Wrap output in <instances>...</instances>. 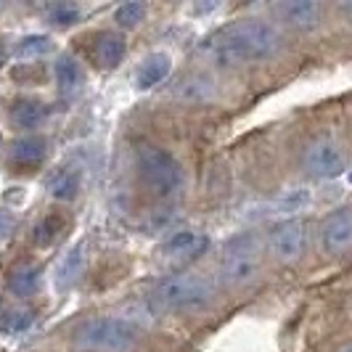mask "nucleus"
<instances>
[{
  "instance_id": "f257e3e1",
  "label": "nucleus",
  "mask_w": 352,
  "mask_h": 352,
  "mask_svg": "<svg viewBox=\"0 0 352 352\" xmlns=\"http://www.w3.org/2000/svg\"><path fill=\"white\" fill-rule=\"evenodd\" d=\"M283 37L276 24L265 19H244L230 27H223L220 32L204 43V51L220 67H241L252 61H263L281 51Z\"/></svg>"
},
{
  "instance_id": "f03ea898",
  "label": "nucleus",
  "mask_w": 352,
  "mask_h": 352,
  "mask_svg": "<svg viewBox=\"0 0 352 352\" xmlns=\"http://www.w3.org/2000/svg\"><path fill=\"white\" fill-rule=\"evenodd\" d=\"M138 336L141 331L122 318H90L77 329L74 342L93 352H130L138 344Z\"/></svg>"
},
{
  "instance_id": "7ed1b4c3",
  "label": "nucleus",
  "mask_w": 352,
  "mask_h": 352,
  "mask_svg": "<svg viewBox=\"0 0 352 352\" xmlns=\"http://www.w3.org/2000/svg\"><path fill=\"white\" fill-rule=\"evenodd\" d=\"M260 273V241L257 236L244 233L230 239L220 260V281L228 286H247Z\"/></svg>"
},
{
  "instance_id": "20e7f679",
  "label": "nucleus",
  "mask_w": 352,
  "mask_h": 352,
  "mask_svg": "<svg viewBox=\"0 0 352 352\" xmlns=\"http://www.w3.org/2000/svg\"><path fill=\"white\" fill-rule=\"evenodd\" d=\"M214 289L210 281H204L196 273H180V276H170L154 289V300L162 307L170 310H186V307H201L212 302Z\"/></svg>"
},
{
  "instance_id": "39448f33",
  "label": "nucleus",
  "mask_w": 352,
  "mask_h": 352,
  "mask_svg": "<svg viewBox=\"0 0 352 352\" xmlns=\"http://www.w3.org/2000/svg\"><path fill=\"white\" fill-rule=\"evenodd\" d=\"M138 167L146 186L159 196L175 194L183 183V170L175 157L159 146H141L138 148Z\"/></svg>"
},
{
  "instance_id": "423d86ee",
  "label": "nucleus",
  "mask_w": 352,
  "mask_h": 352,
  "mask_svg": "<svg viewBox=\"0 0 352 352\" xmlns=\"http://www.w3.org/2000/svg\"><path fill=\"white\" fill-rule=\"evenodd\" d=\"M302 164L307 170V175L320 177V180H331L339 177L347 170V157L342 151V146L331 138H318L305 148Z\"/></svg>"
},
{
  "instance_id": "0eeeda50",
  "label": "nucleus",
  "mask_w": 352,
  "mask_h": 352,
  "mask_svg": "<svg viewBox=\"0 0 352 352\" xmlns=\"http://www.w3.org/2000/svg\"><path fill=\"white\" fill-rule=\"evenodd\" d=\"M270 254L278 263H297L307 252V228L302 220H286L270 230Z\"/></svg>"
},
{
  "instance_id": "6e6552de",
  "label": "nucleus",
  "mask_w": 352,
  "mask_h": 352,
  "mask_svg": "<svg viewBox=\"0 0 352 352\" xmlns=\"http://www.w3.org/2000/svg\"><path fill=\"white\" fill-rule=\"evenodd\" d=\"M320 244L329 254H342L352 249V210H336L326 217L320 228Z\"/></svg>"
},
{
  "instance_id": "1a4fd4ad",
  "label": "nucleus",
  "mask_w": 352,
  "mask_h": 352,
  "mask_svg": "<svg viewBox=\"0 0 352 352\" xmlns=\"http://www.w3.org/2000/svg\"><path fill=\"white\" fill-rule=\"evenodd\" d=\"M273 14L294 30H316L323 19V6L316 0H286L273 6Z\"/></svg>"
},
{
  "instance_id": "9d476101",
  "label": "nucleus",
  "mask_w": 352,
  "mask_h": 352,
  "mask_svg": "<svg viewBox=\"0 0 352 352\" xmlns=\"http://www.w3.org/2000/svg\"><path fill=\"white\" fill-rule=\"evenodd\" d=\"M210 247V239L204 233H196V230H177L173 233L164 247H162V254L167 260H196L199 254H204Z\"/></svg>"
},
{
  "instance_id": "9b49d317",
  "label": "nucleus",
  "mask_w": 352,
  "mask_h": 352,
  "mask_svg": "<svg viewBox=\"0 0 352 352\" xmlns=\"http://www.w3.org/2000/svg\"><path fill=\"white\" fill-rule=\"evenodd\" d=\"M85 260H88V244H85V241H77V244L61 257V263L56 267V286H58V289H72L74 283L82 278Z\"/></svg>"
},
{
  "instance_id": "f8f14e48",
  "label": "nucleus",
  "mask_w": 352,
  "mask_h": 352,
  "mask_svg": "<svg viewBox=\"0 0 352 352\" xmlns=\"http://www.w3.org/2000/svg\"><path fill=\"white\" fill-rule=\"evenodd\" d=\"M45 151H48V143L43 135H24L14 141L11 151H8V159L14 164H24V167H35L45 159Z\"/></svg>"
},
{
  "instance_id": "ddd939ff",
  "label": "nucleus",
  "mask_w": 352,
  "mask_h": 352,
  "mask_svg": "<svg viewBox=\"0 0 352 352\" xmlns=\"http://www.w3.org/2000/svg\"><path fill=\"white\" fill-rule=\"evenodd\" d=\"M48 114H51V106L43 104V101H35V98H21V101L11 106V122L16 127H24V130L40 127L48 120Z\"/></svg>"
},
{
  "instance_id": "4468645a",
  "label": "nucleus",
  "mask_w": 352,
  "mask_h": 352,
  "mask_svg": "<svg viewBox=\"0 0 352 352\" xmlns=\"http://www.w3.org/2000/svg\"><path fill=\"white\" fill-rule=\"evenodd\" d=\"M56 82H58V90L64 93V96H74L77 90L82 88V80H85V74H82V67H80V61L69 56V53H61L58 56V61H56Z\"/></svg>"
},
{
  "instance_id": "2eb2a0df",
  "label": "nucleus",
  "mask_w": 352,
  "mask_h": 352,
  "mask_svg": "<svg viewBox=\"0 0 352 352\" xmlns=\"http://www.w3.org/2000/svg\"><path fill=\"white\" fill-rule=\"evenodd\" d=\"M170 67H173V58L167 53H151V56H146L141 61V67H138V74H135L138 88L146 90L159 85L170 74Z\"/></svg>"
},
{
  "instance_id": "dca6fc26",
  "label": "nucleus",
  "mask_w": 352,
  "mask_h": 352,
  "mask_svg": "<svg viewBox=\"0 0 352 352\" xmlns=\"http://www.w3.org/2000/svg\"><path fill=\"white\" fill-rule=\"evenodd\" d=\"M37 281H40V267H35V265H16L11 270V276L6 278V286H8V292L14 297H30V294H35Z\"/></svg>"
},
{
  "instance_id": "f3484780",
  "label": "nucleus",
  "mask_w": 352,
  "mask_h": 352,
  "mask_svg": "<svg viewBox=\"0 0 352 352\" xmlns=\"http://www.w3.org/2000/svg\"><path fill=\"white\" fill-rule=\"evenodd\" d=\"M124 56V37L120 32H104L96 43V58L101 61V67H117Z\"/></svg>"
},
{
  "instance_id": "a211bd4d",
  "label": "nucleus",
  "mask_w": 352,
  "mask_h": 352,
  "mask_svg": "<svg viewBox=\"0 0 352 352\" xmlns=\"http://www.w3.org/2000/svg\"><path fill=\"white\" fill-rule=\"evenodd\" d=\"M48 191L58 201H72V199H77V194H80V175L74 170H61V173H56L51 177Z\"/></svg>"
},
{
  "instance_id": "6ab92c4d",
  "label": "nucleus",
  "mask_w": 352,
  "mask_h": 352,
  "mask_svg": "<svg viewBox=\"0 0 352 352\" xmlns=\"http://www.w3.org/2000/svg\"><path fill=\"white\" fill-rule=\"evenodd\" d=\"M212 93H214V82L207 74H194V77H186L177 88V96L186 98V101H207Z\"/></svg>"
},
{
  "instance_id": "aec40b11",
  "label": "nucleus",
  "mask_w": 352,
  "mask_h": 352,
  "mask_svg": "<svg viewBox=\"0 0 352 352\" xmlns=\"http://www.w3.org/2000/svg\"><path fill=\"white\" fill-rule=\"evenodd\" d=\"M32 310H27V307H14V310H6L3 316H0V331L3 334H21V331H27L30 326H32Z\"/></svg>"
},
{
  "instance_id": "412c9836",
  "label": "nucleus",
  "mask_w": 352,
  "mask_h": 352,
  "mask_svg": "<svg viewBox=\"0 0 352 352\" xmlns=\"http://www.w3.org/2000/svg\"><path fill=\"white\" fill-rule=\"evenodd\" d=\"M64 226H67V223H64L61 214H56V212L45 214V217L35 226V244H40V247L53 244V241L58 239V233L64 230Z\"/></svg>"
},
{
  "instance_id": "4be33fe9",
  "label": "nucleus",
  "mask_w": 352,
  "mask_h": 352,
  "mask_svg": "<svg viewBox=\"0 0 352 352\" xmlns=\"http://www.w3.org/2000/svg\"><path fill=\"white\" fill-rule=\"evenodd\" d=\"M53 48V40L48 35H24L16 43L19 58H40Z\"/></svg>"
},
{
  "instance_id": "5701e85b",
  "label": "nucleus",
  "mask_w": 352,
  "mask_h": 352,
  "mask_svg": "<svg viewBox=\"0 0 352 352\" xmlns=\"http://www.w3.org/2000/svg\"><path fill=\"white\" fill-rule=\"evenodd\" d=\"M122 320L141 331L143 326H151L154 323V316H151V310L143 302H133V305H124L122 307Z\"/></svg>"
},
{
  "instance_id": "b1692460",
  "label": "nucleus",
  "mask_w": 352,
  "mask_h": 352,
  "mask_svg": "<svg viewBox=\"0 0 352 352\" xmlns=\"http://www.w3.org/2000/svg\"><path fill=\"white\" fill-rule=\"evenodd\" d=\"M143 16H146V6H143V3H124V6L117 8V14H114L117 24L124 27V30L138 27V24L143 21Z\"/></svg>"
},
{
  "instance_id": "393cba45",
  "label": "nucleus",
  "mask_w": 352,
  "mask_h": 352,
  "mask_svg": "<svg viewBox=\"0 0 352 352\" xmlns=\"http://www.w3.org/2000/svg\"><path fill=\"white\" fill-rule=\"evenodd\" d=\"M48 19L58 27H69L80 19V8L72 6V3H58V6H51L48 8Z\"/></svg>"
},
{
  "instance_id": "a878e982",
  "label": "nucleus",
  "mask_w": 352,
  "mask_h": 352,
  "mask_svg": "<svg viewBox=\"0 0 352 352\" xmlns=\"http://www.w3.org/2000/svg\"><path fill=\"white\" fill-rule=\"evenodd\" d=\"M16 228V220H14V214L6 210H0V239H8L11 233Z\"/></svg>"
},
{
  "instance_id": "bb28decb",
  "label": "nucleus",
  "mask_w": 352,
  "mask_h": 352,
  "mask_svg": "<svg viewBox=\"0 0 352 352\" xmlns=\"http://www.w3.org/2000/svg\"><path fill=\"white\" fill-rule=\"evenodd\" d=\"M6 61H8V51H6V48H3V45H0V67H3V64H6Z\"/></svg>"
},
{
  "instance_id": "cd10ccee",
  "label": "nucleus",
  "mask_w": 352,
  "mask_h": 352,
  "mask_svg": "<svg viewBox=\"0 0 352 352\" xmlns=\"http://www.w3.org/2000/svg\"><path fill=\"white\" fill-rule=\"evenodd\" d=\"M339 352H352V344H344V347H342Z\"/></svg>"
},
{
  "instance_id": "c85d7f7f",
  "label": "nucleus",
  "mask_w": 352,
  "mask_h": 352,
  "mask_svg": "<svg viewBox=\"0 0 352 352\" xmlns=\"http://www.w3.org/2000/svg\"><path fill=\"white\" fill-rule=\"evenodd\" d=\"M347 177H350V183H352V173H350V175H347Z\"/></svg>"
}]
</instances>
